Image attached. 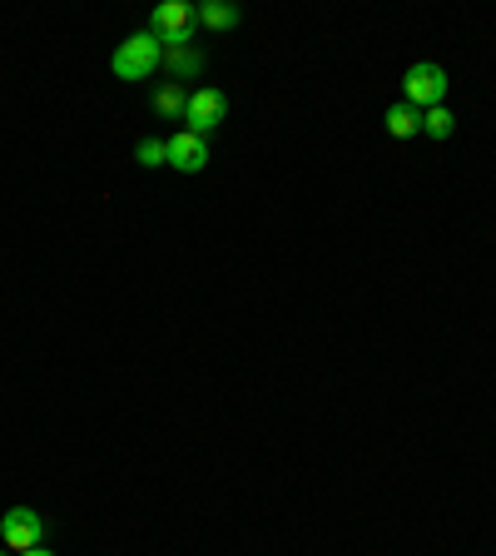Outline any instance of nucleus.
<instances>
[{
	"mask_svg": "<svg viewBox=\"0 0 496 556\" xmlns=\"http://www.w3.org/2000/svg\"><path fill=\"white\" fill-rule=\"evenodd\" d=\"M164 65V40L154 30H134L129 40H120V50L110 55L115 80H149Z\"/></svg>",
	"mask_w": 496,
	"mask_h": 556,
	"instance_id": "nucleus-1",
	"label": "nucleus"
},
{
	"mask_svg": "<svg viewBox=\"0 0 496 556\" xmlns=\"http://www.w3.org/2000/svg\"><path fill=\"white\" fill-rule=\"evenodd\" d=\"M447 70L442 65H432V60H417L407 75H402V105H412V110H432V105H442L447 100Z\"/></svg>",
	"mask_w": 496,
	"mask_h": 556,
	"instance_id": "nucleus-2",
	"label": "nucleus"
},
{
	"mask_svg": "<svg viewBox=\"0 0 496 556\" xmlns=\"http://www.w3.org/2000/svg\"><path fill=\"white\" fill-rule=\"evenodd\" d=\"M224 115H229V95L214 90V85H204V90H194L189 105H184V130L199 135V139H209L219 125H224Z\"/></svg>",
	"mask_w": 496,
	"mask_h": 556,
	"instance_id": "nucleus-3",
	"label": "nucleus"
},
{
	"mask_svg": "<svg viewBox=\"0 0 496 556\" xmlns=\"http://www.w3.org/2000/svg\"><path fill=\"white\" fill-rule=\"evenodd\" d=\"M0 537H5V552H30V547H45V517L35 507H10L0 517Z\"/></svg>",
	"mask_w": 496,
	"mask_h": 556,
	"instance_id": "nucleus-4",
	"label": "nucleus"
},
{
	"mask_svg": "<svg viewBox=\"0 0 496 556\" xmlns=\"http://www.w3.org/2000/svg\"><path fill=\"white\" fill-rule=\"evenodd\" d=\"M169 169H179V174H199V169H209V139L189 135V130L169 135Z\"/></svg>",
	"mask_w": 496,
	"mask_h": 556,
	"instance_id": "nucleus-5",
	"label": "nucleus"
},
{
	"mask_svg": "<svg viewBox=\"0 0 496 556\" xmlns=\"http://www.w3.org/2000/svg\"><path fill=\"white\" fill-rule=\"evenodd\" d=\"M149 30H154L159 40L194 30V5H189V0H164V5H154V10H149Z\"/></svg>",
	"mask_w": 496,
	"mask_h": 556,
	"instance_id": "nucleus-6",
	"label": "nucleus"
},
{
	"mask_svg": "<svg viewBox=\"0 0 496 556\" xmlns=\"http://www.w3.org/2000/svg\"><path fill=\"white\" fill-rule=\"evenodd\" d=\"M239 5L234 0H204L199 10H194V25H204V30H239Z\"/></svg>",
	"mask_w": 496,
	"mask_h": 556,
	"instance_id": "nucleus-7",
	"label": "nucleus"
},
{
	"mask_svg": "<svg viewBox=\"0 0 496 556\" xmlns=\"http://www.w3.org/2000/svg\"><path fill=\"white\" fill-rule=\"evenodd\" d=\"M184 105H189V90L174 85V80H164V85L149 95V110H154L159 120H184Z\"/></svg>",
	"mask_w": 496,
	"mask_h": 556,
	"instance_id": "nucleus-8",
	"label": "nucleus"
},
{
	"mask_svg": "<svg viewBox=\"0 0 496 556\" xmlns=\"http://www.w3.org/2000/svg\"><path fill=\"white\" fill-rule=\"evenodd\" d=\"M164 70H169V80H174V85H179V80H194V75L204 70V55H199V45L164 50Z\"/></svg>",
	"mask_w": 496,
	"mask_h": 556,
	"instance_id": "nucleus-9",
	"label": "nucleus"
},
{
	"mask_svg": "<svg viewBox=\"0 0 496 556\" xmlns=\"http://www.w3.org/2000/svg\"><path fill=\"white\" fill-rule=\"evenodd\" d=\"M382 120H387V135H392V139L422 135V110H412V105H392Z\"/></svg>",
	"mask_w": 496,
	"mask_h": 556,
	"instance_id": "nucleus-10",
	"label": "nucleus"
},
{
	"mask_svg": "<svg viewBox=\"0 0 496 556\" xmlns=\"http://www.w3.org/2000/svg\"><path fill=\"white\" fill-rule=\"evenodd\" d=\"M452 130H457V115H452L447 105L422 110V135H427V139H452Z\"/></svg>",
	"mask_w": 496,
	"mask_h": 556,
	"instance_id": "nucleus-11",
	"label": "nucleus"
},
{
	"mask_svg": "<svg viewBox=\"0 0 496 556\" xmlns=\"http://www.w3.org/2000/svg\"><path fill=\"white\" fill-rule=\"evenodd\" d=\"M134 159H139V169H159V164H169V139H139L134 144Z\"/></svg>",
	"mask_w": 496,
	"mask_h": 556,
	"instance_id": "nucleus-12",
	"label": "nucleus"
},
{
	"mask_svg": "<svg viewBox=\"0 0 496 556\" xmlns=\"http://www.w3.org/2000/svg\"><path fill=\"white\" fill-rule=\"evenodd\" d=\"M20 556H55L50 547H30V552H20Z\"/></svg>",
	"mask_w": 496,
	"mask_h": 556,
	"instance_id": "nucleus-13",
	"label": "nucleus"
},
{
	"mask_svg": "<svg viewBox=\"0 0 496 556\" xmlns=\"http://www.w3.org/2000/svg\"><path fill=\"white\" fill-rule=\"evenodd\" d=\"M0 556H10V552H0Z\"/></svg>",
	"mask_w": 496,
	"mask_h": 556,
	"instance_id": "nucleus-14",
	"label": "nucleus"
}]
</instances>
